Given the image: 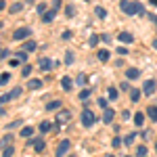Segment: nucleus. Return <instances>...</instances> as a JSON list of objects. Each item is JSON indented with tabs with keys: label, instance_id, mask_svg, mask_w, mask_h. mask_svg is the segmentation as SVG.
I'll use <instances>...</instances> for the list:
<instances>
[{
	"label": "nucleus",
	"instance_id": "obj_1",
	"mask_svg": "<svg viewBox=\"0 0 157 157\" xmlns=\"http://www.w3.org/2000/svg\"><path fill=\"white\" fill-rule=\"evenodd\" d=\"M121 11L126 15H136V13H143V4L140 2H128V0H121Z\"/></svg>",
	"mask_w": 157,
	"mask_h": 157
},
{
	"label": "nucleus",
	"instance_id": "obj_2",
	"mask_svg": "<svg viewBox=\"0 0 157 157\" xmlns=\"http://www.w3.org/2000/svg\"><path fill=\"white\" fill-rule=\"evenodd\" d=\"M94 121H97V117H94V113H92L90 109H84V111H82V124H84L86 128H90V126H92Z\"/></svg>",
	"mask_w": 157,
	"mask_h": 157
},
{
	"label": "nucleus",
	"instance_id": "obj_3",
	"mask_svg": "<svg viewBox=\"0 0 157 157\" xmlns=\"http://www.w3.org/2000/svg\"><path fill=\"white\" fill-rule=\"evenodd\" d=\"M29 34H32V29H29V27H19V29L13 34V40H23V38H27Z\"/></svg>",
	"mask_w": 157,
	"mask_h": 157
},
{
	"label": "nucleus",
	"instance_id": "obj_4",
	"mask_svg": "<svg viewBox=\"0 0 157 157\" xmlns=\"http://www.w3.org/2000/svg\"><path fill=\"white\" fill-rule=\"evenodd\" d=\"M69 147H71V143H69V140H61L59 147H57V157H63L67 151H69Z\"/></svg>",
	"mask_w": 157,
	"mask_h": 157
},
{
	"label": "nucleus",
	"instance_id": "obj_5",
	"mask_svg": "<svg viewBox=\"0 0 157 157\" xmlns=\"http://www.w3.org/2000/svg\"><path fill=\"white\" fill-rule=\"evenodd\" d=\"M117 40H120V42H124V44H132V42H134L132 34H128V32H121L120 36H117Z\"/></svg>",
	"mask_w": 157,
	"mask_h": 157
},
{
	"label": "nucleus",
	"instance_id": "obj_6",
	"mask_svg": "<svg viewBox=\"0 0 157 157\" xmlns=\"http://www.w3.org/2000/svg\"><path fill=\"white\" fill-rule=\"evenodd\" d=\"M143 90H145V94H153V92H155V82H153V80H147L145 86H143Z\"/></svg>",
	"mask_w": 157,
	"mask_h": 157
},
{
	"label": "nucleus",
	"instance_id": "obj_7",
	"mask_svg": "<svg viewBox=\"0 0 157 157\" xmlns=\"http://www.w3.org/2000/svg\"><path fill=\"white\" fill-rule=\"evenodd\" d=\"M69 117H71L69 111H61L59 115H57V124H65V121H69Z\"/></svg>",
	"mask_w": 157,
	"mask_h": 157
},
{
	"label": "nucleus",
	"instance_id": "obj_8",
	"mask_svg": "<svg viewBox=\"0 0 157 157\" xmlns=\"http://www.w3.org/2000/svg\"><path fill=\"white\" fill-rule=\"evenodd\" d=\"M115 117V111L113 109H105V115H103V121L105 124H111V120Z\"/></svg>",
	"mask_w": 157,
	"mask_h": 157
},
{
	"label": "nucleus",
	"instance_id": "obj_9",
	"mask_svg": "<svg viewBox=\"0 0 157 157\" xmlns=\"http://www.w3.org/2000/svg\"><path fill=\"white\" fill-rule=\"evenodd\" d=\"M138 69H136V67H130V69H126V78H128V80H136V78H138Z\"/></svg>",
	"mask_w": 157,
	"mask_h": 157
},
{
	"label": "nucleus",
	"instance_id": "obj_10",
	"mask_svg": "<svg viewBox=\"0 0 157 157\" xmlns=\"http://www.w3.org/2000/svg\"><path fill=\"white\" fill-rule=\"evenodd\" d=\"M61 86H63V90H71V86H73V82H71V78H61Z\"/></svg>",
	"mask_w": 157,
	"mask_h": 157
},
{
	"label": "nucleus",
	"instance_id": "obj_11",
	"mask_svg": "<svg viewBox=\"0 0 157 157\" xmlns=\"http://www.w3.org/2000/svg\"><path fill=\"white\" fill-rule=\"evenodd\" d=\"M55 13H57V9H52V11H46L44 15H42V19H44V23H50V21L55 19Z\"/></svg>",
	"mask_w": 157,
	"mask_h": 157
},
{
	"label": "nucleus",
	"instance_id": "obj_12",
	"mask_svg": "<svg viewBox=\"0 0 157 157\" xmlns=\"http://www.w3.org/2000/svg\"><path fill=\"white\" fill-rule=\"evenodd\" d=\"M27 88H29V90H38V88H42V80H29V82H27Z\"/></svg>",
	"mask_w": 157,
	"mask_h": 157
},
{
	"label": "nucleus",
	"instance_id": "obj_13",
	"mask_svg": "<svg viewBox=\"0 0 157 157\" xmlns=\"http://www.w3.org/2000/svg\"><path fill=\"white\" fill-rule=\"evenodd\" d=\"M50 67H52V63H50V59H40V69L48 71Z\"/></svg>",
	"mask_w": 157,
	"mask_h": 157
},
{
	"label": "nucleus",
	"instance_id": "obj_14",
	"mask_svg": "<svg viewBox=\"0 0 157 157\" xmlns=\"http://www.w3.org/2000/svg\"><path fill=\"white\" fill-rule=\"evenodd\" d=\"M134 124H136V126H143V124H145V115H143V113H134Z\"/></svg>",
	"mask_w": 157,
	"mask_h": 157
},
{
	"label": "nucleus",
	"instance_id": "obj_15",
	"mask_svg": "<svg viewBox=\"0 0 157 157\" xmlns=\"http://www.w3.org/2000/svg\"><path fill=\"white\" fill-rule=\"evenodd\" d=\"M147 115H149L153 121H157V107H149L147 109Z\"/></svg>",
	"mask_w": 157,
	"mask_h": 157
},
{
	"label": "nucleus",
	"instance_id": "obj_16",
	"mask_svg": "<svg viewBox=\"0 0 157 157\" xmlns=\"http://www.w3.org/2000/svg\"><path fill=\"white\" fill-rule=\"evenodd\" d=\"M98 61L107 63V61H109V50H98Z\"/></svg>",
	"mask_w": 157,
	"mask_h": 157
},
{
	"label": "nucleus",
	"instance_id": "obj_17",
	"mask_svg": "<svg viewBox=\"0 0 157 157\" xmlns=\"http://www.w3.org/2000/svg\"><path fill=\"white\" fill-rule=\"evenodd\" d=\"M94 13H97L98 19H105V17H107V11H105L103 6H97V11H94Z\"/></svg>",
	"mask_w": 157,
	"mask_h": 157
},
{
	"label": "nucleus",
	"instance_id": "obj_18",
	"mask_svg": "<svg viewBox=\"0 0 157 157\" xmlns=\"http://www.w3.org/2000/svg\"><path fill=\"white\" fill-rule=\"evenodd\" d=\"M50 128H52V124H50V121H42V124H40V132H48Z\"/></svg>",
	"mask_w": 157,
	"mask_h": 157
},
{
	"label": "nucleus",
	"instance_id": "obj_19",
	"mask_svg": "<svg viewBox=\"0 0 157 157\" xmlns=\"http://www.w3.org/2000/svg\"><path fill=\"white\" fill-rule=\"evenodd\" d=\"M46 109H48V111H55V109H61V103H59V101H52V103H48V105H46Z\"/></svg>",
	"mask_w": 157,
	"mask_h": 157
},
{
	"label": "nucleus",
	"instance_id": "obj_20",
	"mask_svg": "<svg viewBox=\"0 0 157 157\" xmlns=\"http://www.w3.org/2000/svg\"><path fill=\"white\" fill-rule=\"evenodd\" d=\"M130 98H132L134 103H136V101L140 98V90H136V88H132V92H130Z\"/></svg>",
	"mask_w": 157,
	"mask_h": 157
},
{
	"label": "nucleus",
	"instance_id": "obj_21",
	"mask_svg": "<svg viewBox=\"0 0 157 157\" xmlns=\"http://www.w3.org/2000/svg\"><path fill=\"white\" fill-rule=\"evenodd\" d=\"M32 134H34V130H32V128H29V126H25L23 130H21V136H23V138H25V136H27V138H29V136H32Z\"/></svg>",
	"mask_w": 157,
	"mask_h": 157
},
{
	"label": "nucleus",
	"instance_id": "obj_22",
	"mask_svg": "<svg viewBox=\"0 0 157 157\" xmlns=\"http://www.w3.org/2000/svg\"><path fill=\"white\" fill-rule=\"evenodd\" d=\"M136 155H138V157H147V147L140 145L138 149H136Z\"/></svg>",
	"mask_w": 157,
	"mask_h": 157
},
{
	"label": "nucleus",
	"instance_id": "obj_23",
	"mask_svg": "<svg viewBox=\"0 0 157 157\" xmlns=\"http://www.w3.org/2000/svg\"><path fill=\"white\" fill-rule=\"evenodd\" d=\"M32 50H36V42H34V40H29V42L25 44V52H32Z\"/></svg>",
	"mask_w": 157,
	"mask_h": 157
},
{
	"label": "nucleus",
	"instance_id": "obj_24",
	"mask_svg": "<svg viewBox=\"0 0 157 157\" xmlns=\"http://www.w3.org/2000/svg\"><path fill=\"white\" fill-rule=\"evenodd\" d=\"M13 155V147L9 145V147H4V149H2V157H11Z\"/></svg>",
	"mask_w": 157,
	"mask_h": 157
},
{
	"label": "nucleus",
	"instance_id": "obj_25",
	"mask_svg": "<svg viewBox=\"0 0 157 157\" xmlns=\"http://www.w3.org/2000/svg\"><path fill=\"white\" fill-rule=\"evenodd\" d=\"M117 98V88H109V101H115Z\"/></svg>",
	"mask_w": 157,
	"mask_h": 157
},
{
	"label": "nucleus",
	"instance_id": "obj_26",
	"mask_svg": "<svg viewBox=\"0 0 157 157\" xmlns=\"http://www.w3.org/2000/svg\"><path fill=\"white\" fill-rule=\"evenodd\" d=\"M98 40H101V38L92 34V36H90V40H88V44H90V46H97V44H98Z\"/></svg>",
	"mask_w": 157,
	"mask_h": 157
},
{
	"label": "nucleus",
	"instance_id": "obj_27",
	"mask_svg": "<svg viewBox=\"0 0 157 157\" xmlns=\"http://www.w3.org/2000/svg\"><path fill=\"white\" fill-rule=\"evenodd\" d=\"M9 80H11V73H6V71H4V73H2V78H0V84L4 86L6 82H9Z\"/></svg>",
	"mask_w": 157,
	"mask_h": 157
},
{
	"label": "nucleus",
	"instance_id": "obj_28",
	"mask_svg": "<svg viewBox=\"0 0 157 157\" xmlns=\"http://www.w3.org/2000/svg\"><path fill=\"white\" fill-rule=\"evenodd\" d=\"M34 147H36L38 153H42V151H44V140H36V145H34Z\"/></svg>",
	"mask_w": 157,
	"mask_h": 157
},
{
	"label": "nucleus",
	"instance_id": "obj_29",
	"mask_svg": "<svg viewBox=\"0 0 157 157\" xmlns=\"http://www.w3.org/2000/svg\"><path fill=\"white\" fill-rule=\"evenodd\" d=\"M21 9H23V4H19V2H15V4L11 6V13H19Z\"/></svg>",
	"mask_w": 157,
	"mask_h": 157
},
{
	"label": "nucleus",
	"instance_id": "obj_30",
	"mask_svg": "<svg viewBox=\"0 0 157 157\" xmlns=\"http://www.w3.org/2000/svg\"><path fill=\"white\" fill-rule=\"evenodd\" d=\"M65 63H67V65L73 63V52H67V55H65Z\"/></svg>",
	"mask_w": 157,
	"mask_h": 157
},
{
	"label": "nucleus",
	"instance_id": "obj_31",
	"mask_svg": "<svg viewBox=\"0 0 157 157\" xmlns=\"http://www.w3.org/2000/svg\"><path fill=\"white\" fill-rule=\"evenodd\" d=\"M21 90H23V88H13L11 97H13V98H17V97H19V94H21Z\"/></svg>",
	"mask_w": 157,
	"mask_h": 157
},
{
	"label": "nucleus",
	"instance_id": "obj_32",
	"mask_svg": "<svg viewBox=\"0 0 157 157\" xmlns=\"http://www.w3.org/2000/svg\"><path fill=\"white\" fill-rule=\"evenodd\" d=\"M134 138H136V134H128V136H126V145H132Z\"/></svg>",
	"mask_w": 157,
	"mask_h": 157
},
{
	"label": "nucleus",
	"instance_id": "obj_33",
	"mask_svg": "<svg viewBox=\"0 0 157 157\" xmlns=\"http://www.w3.org/2000/svg\"><path fill=\"white\" fill-rule=\"evenodd\" d=\"M38 13H40V15H44V13H46V4H44V2H42V4H38V9H36Z\"/></svg>",
	"mask_w": 157,
	"mask_h": 157
},
{
	"label": "nucleus",
	"instance_id": "obj_34",
	"mask_svg": "<svg viewBox=\"0 0 157 157\" xmlns=\"http://www.w3.org/2000/svg\"><path fill=\"white\" fill-rule=\"evenodd\" d=\"M9 140H13V136H11V134H6V136L2 138V147H6V145H9Z\"/></svg>",
	"mask_w": 157,
	"mask_h": 157
},
{
	"label": "nucleus",
	"instance_id": "obj_35",
	"mask_svg": "<svg viewBox=\"0 0 157 157\" xmlns=\"http://www.w3.org/2000/svg\"><path fill=\"white\" fill-rule=\"evenodd\" d=\"M90 97V90H82V92H80V98H88Z\"/></svg>",
	"mask_w": 157,
	"mask_h": 157
},
{
	"label": "nucleus",
	"instance_id": "obj_36",
	"mask_svg": "<svg viewBox=\"0 0 157 157\" xmlns=\"http://www.w3.org/2000/svg\"><path fill=\"white\" fill-rule=\"evenodd\" d=\"M86 80H88L86 75H78V84H86Z\"/></svg>",
	"mask_w": 157,
	"mask_h": 157
},
{
	"label": "nucleus",
	"instance_id": "obj_37",
	"mask_svg": "<svg viewBox=\"0 0 157 157\" xmlns=\"http://www.w3.org/2000/svg\"><path fill=\"white\" fill-rule=\"evenodd\" d=\"M21 124H23V121H21V120H17V121H13V124H9V126H11V128H19Z\"/></svg>",
	"mask_w": 157,
	"mask_h": 157
},
{
	"label": "nucleus",
	"instance_id": "obj_38",
	"mask_svg": "<svg viewBox=\"0 0 157 157\" xmlns=\"http://www.w3.org/2000/svg\"><path fill=\"white\" fill-rule=\"evenodd\" d=\"M65 15H67V17H73V9H71V6L65 9Z\"/></svg>",
	"mask_w": 157,
	"mask_h": 157
},
{
	"label": "nucleus",
	"instance_id": "obj_39",
	"mask_svg": "<svg viewBox=\"0 0 157 157\" xmlns=\"http://www.w3.org/2000/svg\"><path fill=\"white\" fill-rule=\"evenodd\" d=\"M117 55H126V57H128V48H124V46L117 48Z\"/></svg>",
	"mask_w": 157,
	"mask_h": 157
},
{
	"label": "nucleus",
	"instance_id": "obj_40",
	"mask_svg": "<svg viewBox=\"0 0 157 157\" xmlns=\"http://www.w3.org/2000/svg\"><path fill=\"white\" fill-rule=\"evenodd\" d=\"M17 59H19V61H25V59H27V55H25V50H23V52H19V55H17Z\"/></svg>",
	"mask_w": 157,
	"mask_h": 157
},
{
	"label": "nucleus",
	"instance_id": "obj_41",
	"mask_svg": "<svg viewBox=\"0 0 157 157\" xmlns=\"http://www.w3.org/2000/svg\"><path fill=\"white\" fill-rule=\"evenodd\" d=\"M29 71H32V67H29V65H25L23 69H21V73H23V75H27V73H29Z\"/></svg>",
	"mask_w": 157,
	"mask_h": 157
},
{
	"label": "nucleus",
	"instance_id": "obj_42",
	"mask_svg": "<svg viewBox=\"0 0 157 157\" xmlns=\"http://www.w3.org/2000/svg\"><path fill=\"white\" fill-rule=\"evenodd\" d=\"M11 94H2V103H9V101H11Z\"/></svg>",
	"mask_w": 157,
	"mask_h": 157
},
{
	"label": "nucleus",
	"instance_id": "obj_43",
	"mask_svg": "<svg viewBox=\"0 0 157 157\" xmlns=\"http://www.w3.org/2000/svg\"><path fill=\"white\" fill-rule=\"evenodd\" d=\"M98 105H101V107H105V109H107V101H105V98H98Z\"/></svg>",
	"mask_w": 157,
	"mask_h": 157
},
{
	"label": "nucleus",
	"instance_id": "obj_44",
	"mask_svg": "<svg viewBox=\"0 0 157 157\" xmlns=\"http://www.w3.org/2000/svg\"><path fill=\"white\" fill-rule=\"evenodd\" d=\"M0 55H2L0 59H6V57H9V50H6V48H2V52H0Z\"/></svg>",
	"mask_w": 157,
	"mask_h": 157
},
{
	"label": "nucleus",
	"instance_id": "obj_45",
	"mask_svg": "<svg viewBox=\"0 0 157 157\" xmlns=\"http://www.w3.org/2000/svg\"><path fill=\"white\" fill-rule=\"evenodd\" d=\"M121 145V138H113V147H120Z\"/></svg>",
	"mask_w": 157,
	"mask_h": 157
},
{
	"label": "nucleus",
	"instance_id": "obj_46",
	"mask_svg": "<svg viewBox=\"0 0 157 157\" xmlns=\"http://www.w3.org/2000/svg\"><path fill=\"white\" fill-rule=\"evenodd\" d=\"M149 2H151V4H153V6H157V0H149Z\"/></svg>",
	"mask_w": 157,
	"mask_h": 157
},
{
	"label": "nucleus",
	"instance_id": "obj_47",
	"mask_svg": "<svg viewBox=\"0 0 157 157\" xmlns=\"http://www.w3.org/2000/svg\"><path fill=\"white\" fill-rule=\"evenodd\" d=\"M153 48H157V40H153Z\"/></svg>",
	"mask_w": 157,
	"mask_h": 157
},
{
	"label": "nucleus",
	"instance_id": "obj_48",
	"mask_svg": "<svg viewBox=\"0 0 157 157\" xmlns=\"http://www.w3.org/2000/svg\"><path fill=\"white\" fill-rule=\"evenodd\" d=\"M107 157H113V155H107Z\"/></svg>",
	"mask_w": 157,
	"mask_h": 157
},
{
	"label": "nucleus",
	"instance_id": "obj_49",
	"mask_svg": "<svg viewBox=\"0 0 157 157\" xmlns=\"http://www.w3.org/2000/svg\"><path fill=\"white\" fill-rule=\"evenodd\" d=\"M69 157H75V155H69Z\"/></svg>",
	"mask_w": 157,
	"mask_h": 157
},
{
	"label": "nucleus",
	"instance_id": "obj_50",
	"mask_svg": "<svg viewBox=\"0 0 157 157\" xmlns=\"http://www.w3.org/2000/svg\"><path fill=\"white\" fill-rule=\"evenodd\" d=\"M155 149H157V145H155Z\"/></svg>",
	"mask_w": 157,
	"mask_h": 157
},
{
	"label": "nucleus",
	"instance_id": "obj_51",
	"mask_svg": "<svg viewBox=\"0 0 157 157\" xmlns=\"http://www.w3.org/2000/svg\"><path fill=\"white\" fill-rule=\"evenodd\" d=\"M126 157H128V155H126Z\"/></svg>",
	"mask_w": 157,
	"mask_h": 157
}]
</instances>
